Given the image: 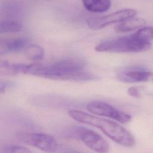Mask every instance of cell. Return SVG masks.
<instances>
[{
	"mask_svg": "<svg viewBox=\"0 0 153 153\" xmlns=\"http://www.w3.org/2000/svg\"><path fill=\"white\" fill-rule=\"evenodd\" d=\"M26 74L52 79L76 81L98 79L95 75L85 70L84 62L78 59H67L45 65H27Z\"/></svg>",
	"mask_w": 153,
	"mask_h": 153,
	"instance_id": "6da1fadb",
	"label": "cell"
},
{
	"mask_svg": "<svg viewBox=\"0 0 153 153\" xmlns=\"http://www.w3.org/2000/svg\"><path fill=\"white\" fill-rule=\"evenodd\" d=\"M68 115L80 123L99 128L108 137L121 145L133 147L136 144L133 135L124 127L113 121L90 115L79 110H70Z\"/></svg>",
	"mask_w": 153,
	"mask_h": 153,
	"instance_id": "7a4b0ae2",
	"label": "cell"
},
{
	"mask_svg": "<svg viewBox=\"0 0 153 153\" xmlns=\"http://www.w3.org/2000/svg\"><path fill=\"white\" fill-rule=\"evenodd\" d=\"M151 46L150 41L141 39L134 33L102 41L95 47V50L99 52L136 53L148 50Z\"/></svg>",
	"mask_w": 153,
	"mask_h": 153,
	"instance_id": "3957f363",
	"label": "cell"
},
{
	"mask_svg": "<svg viewBox=\"0 0 153 153\" xmlns=\"http://www.w3.org/2000/svg\"><path fill=\"white\" fill-rule=\"evenodd\" d=\"M16 137L20 142L45 152H56L59 148L56 140L48 134L22 131H19Z\"/></svg>",
	"mask_w": 153,
	"mask_h": 153,
	"instance_id": "277c9868",
	"label": "cell"
},
{
	"mask_svg": "<svg viewBox=\"0 0 153 153\" xmlns=\"http://www.w3.org/2000/svg\"><path fill=\"white\" fill-rule=\"evenodd\" d=\"M71 134L94 151L101 153H106L109 151L108 142L93 130L83 127H75L72 128Z\"/></svg>",
	"mask_w": 153,
	"mask_h": 153,
	"instance_id": "5b68a950",
	"label": "cell"
},
{
	"mask_svg": "<svg viewBox=\"0 0 153 153\" xmlns=\"http://www.w3.org/2000/svg\"><path fill=\"white\" fill-rule=\"evenodd\" d=\"M136 14L137 11L134 9H123L105 16L90 17L87 20V24L91 29L99 30L109 25L120 23L128 19L133 17Z\"/></svg>",
	"mask_w": 153,
	"mask_h": 153,
	"instance_id": "8992f818",
	"label": "cell"
},
{
	"mask_svg": "<svg viewBox=\"0 0 153 153\" xmlns=\"http://www.w3.org/2000/svg\"><path fill=\"white\" fill-rule=\"evenodd\" d=\"M87 109L91 113L112 118L121 123H127L131 120V116L121 111L108 103L102 101H92L87 105Z\"/></svg>",
	"mask_w": 153,
	"mask_h": 153,
	"instance_id": "52a82bcc",
	"label": "cell"
},
{
	"mask_svg": "<svg viewBox=\"0 0 153 153\" xmlns=\"http://www.w3.org/2000/svg\"><path fill=\"white\" fill-rule=\"evenodd\" d=\"M152 72L140 67H128L117 74L118 80L126 82H137L150 81Z\"/></svg>",
	"mask_w": 153,
	"mask_h": 153,
	"instance_id": "ba28073f",
	"label": "cell"
},
{
	"mask_svg": "<svg viewBox=\"0 0 153 153\" xmlns=\"http://www.w3.org/2000/svg\"><path fill=\"white\" fill-rule=\"evenodd\" d=\"M30 44H31L30 40L27 38L22 37L1 40L0 42V53L4 54L10 53L25 51Z\"/></svg>",
	"mask_w": 153,
	"mask_h": 153,
	"instance_id": "9c48e42d",
	"label": "cell"
},
{
	"mask_svg": "<svg viewBox=\"0 0 153 153\" xmlns=\"http://www.w3.org/2000/svg\"><path fill=\"white\" fill-rule=\"evenodd\" d=\"M146 23V21L142 18L131 17L120 22L115 27L117 32H128L142 27Z\"/></svg>",
	"mask_w": 153,
	"mask_h": 153,
	"instance_id": "30bf717a",
	"label": "cell"
},
{
	"mask_svg": "<svg viewBox=\"0 0 153 153\" xmlns=\"http://www.w3.org/2000/svg\"><path fill=\"white\" fill-rule=\"evenodd\" d=\"M84 8L93 13H103L111 6V0H82Z\"/></svg>",
	"mask_w": 153,
	"mask_h": 153,
	"instance_id": "8fae6325",
	"label": "cell"
},
{
	"mask_svg": "<svg viewBox=\"0 0 153 153\" xmlns=\"http://www.w3.org/2000/svg\"><path fill=\"white\" fill-rule=\"evenodd\" d=\"M26 64L14 63L6 60L1 61L0 70L5 75H15L17 74H26Z\"/></svg>",
	"mask_w": 153,
	"mask_h": 153,
	"instance_id": "7c38bea8",
	"label": "cell"
},
{
	"mask_svg": "<svg viewBox=\"0 0 153 153\" xmlns=\"http://www.w3.org/2000/svg\"><path fill=\"white\" fill-rule=\"evenodd\" d=\"M23 29L22 23L14 19H5L2 20L0 23V32L10 33L18 32Z\"/></svg>",
	"mask_w": 153,
	"mask_h": 153,
	"instance_id": "4fadbf2b",
	"label": "cell"
},
{
	"mask_svg": "<svg viewBox=\"0 0 153 153\" xmlns=\"http://www.w3.org/2000/svg\"><path fill=\"white\" fill-rule=\"evenodd\" d=\"M26 57L33 61L42 60L44 56V49L36 44H30L25 51Z\"/></svg>",
	"mask_w": 153,
	"mask_h": 153,
	"instance_id": "5bb4252c",
	"label": "cell"
},
{
	"mask_svg": "<svg viewBox=\"0 0 153 153\" xmlns=\"http://www.w3.org/2000/svg\"><path fill=\"white\" fill-rule=\"evenodd\" d=\"M136 34L141 39L145 41H150L153 39V27L146 26L141 27L139 29Z\"/></svg>",
	"mask_w": 153,
	"mask_h": 153,
	"instance_id": "9a60e30c",
	"label": "cell"
},
{
	"mask_svg": "<svg viewBox=\"0 0 153 153\" xmlns=\"http://www.w3.org/2000/svg\"><path fill=\"white\" fill-rule=\"evenodd\" d=\"M2 152L5 153H14V152H19V153H26L30 152L31 151L28 149L27 147L18 145H7L4 146L2 148Z\"/></svg>",
	"mask_w": 153,
	"mask_h": 153,
	"instance_id": "2e32d148",
	"label": "cell"
},
{
	"mask_svg": "<svg viewBox=\"0 0 153 153\" xmlns=\"http://www.w3.org/2000/svg\"><path fill=\"white\" fill-rule=\"evenodd\" d=\"M127 93L130 96L134 98H139L140 97L139 88L137 87L132 86L129 87L127 90Z\"/></svg>",
	"mask_w": 153,
	"mask_h": 153,
	"instance_id": "e0dca14e",
	"label": "cell"
},
{
	"mask_svg": "<svg viewBox=\"0 0 153 153\" xmlns=\"http://www.w3.org/2000/svg\"><path fill=\"white\" fill-rule=\"evenodd\" d=\"M10 85V83L7 82H3L2 81L1 82V93H2L6 90V89Z\"/></svg>",
	"mask_w": 153,
	"mask_h": 153,
	"instance_id": "ac0fdd59",
	"label": "cell"
},
{
	"mask_svg": "<svg viewBox=\"0 0 153 153\" xmlns=\"http://www.w3.org/2000/svg\"><path fill=\"white\" fill-rule=\"evenodd\" d=\"M150 81H151L152 82H153V73H152V74H151V76Z\"/></svg>",
	"mask_w": 153,
	"mask_h": 153,
	"instance_id": "d6986e66",
	"label": "cell"
}]
</instances>
